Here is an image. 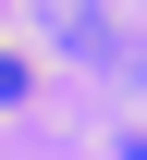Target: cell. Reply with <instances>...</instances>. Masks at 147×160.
I'll return each instance as SVG.
<instances>
[{
	"label": "cell",
	"mask_w": 147,
	"mask_h": 160,
	"mask_svg": "<svg viewBox=\"0 0 147 160\" xmlns=\"http://www.w3.org/2000/svg\"><path fill=\"white\" fill-rule=\"evenodd\" d=\"M25 99H37V62H25V49H0V111H25Z\"/></svg>",
	"instance_id": "6da1fadb"
}]
</instances>
